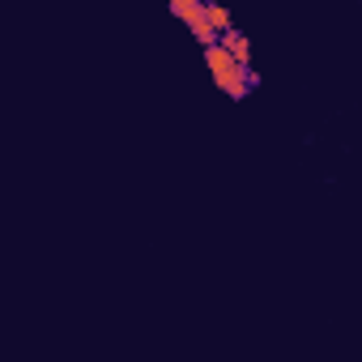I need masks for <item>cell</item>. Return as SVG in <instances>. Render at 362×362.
Listing matches in <instances>:
<instances>
[{"instance_id":"3","label":"cell","mask_w":362,"mask_h":362,"mask_svg":"<svg viewBox=\"0 0 362 362\" xmlns=\"http://www.w3.org/2000/svg\"><path fill=\"white\" fill-rule=\"evenodd\" d=\"M222 43L230 47V56H235L239 64H252V47H247V35H239V30H226V35H222Z\"/></svg>"},{"instance_id":"2","label":"cell","mask_w":362,"mask_h":362,"mask_svg":"<svg viewBox=\"0 0 362 362\" xmlns=\"http://www.w3.org/2000/svg\"><path fill=\"white\" fill-rule=\"evenodd\" d=\"M205 5H209V0H179V5H170V9H175V18H184V22L192 26V35L209 47V43H218L222 35H218V30H214V22L205 18Z\"/></svg>"},{"instance_id":"4","label":"cell","mask_w":362,"mask_h":362,"mask_svg":"<svg viewBox=\"0 0 362 362\" xmlns=\"http://www.w3.org/2000/svg\"><path fill=\"white\" fill-rule=\"evenodd\" d=\"M205 18L214 22V30H218V35L235 30V22H230V9H226V5H218V0H209V5H205Z\"/></svg>"},{"instance_id":"1","label":"cell","mask_w":362,"mask_h":362,"mask_svg":"<svg viewBox=\"0 0 362 362\" xmlns=\"http://www.w3.org/2000/svg\"><path fill=\"white\" fill-rule=\"evenodd\" d=\"M205 64H209V73H214L218 90H226L230 98H247V94H252V73H247V64H239L222 39L205 47Z\"/></svg>"},{"instance_id":"5","label":"cell","mask_w":362,"mask_h":362,"mask_svg":"<svg viewBox=\"0 0 362 362\" xmlns=\"http://www.w3.org/2000/svg\"><path fill=\"white\" fill-rule=\"evenodd\" d=\"M166 5H179V0H166Z\"/></svg>"}]
</instances>
